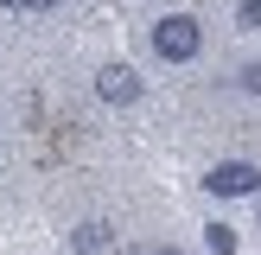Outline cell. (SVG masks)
<instances>
[{
  "label": "cell",
  "instance_id": "cell-10",
  "mask_svg": "<svg viewBox=\"0 0 261 255\" xmlns=\"http://www.w3.org/2000/svg\"><path fill=\"white\" fill-rule=\"evenodd\" d=\"M255 230H261V217H255Z\"/></svg>",
  "mask_w": 261,
  "mask_h": 255
},
{
  "label": "cell",
  "instance_id": "cell-4",
  "mask_svg": "<svg viewBox=\"0 0 261 255\" xmlns=\"http://www.w3.org/2000/svg\"><path fill=\"white\" fill-rule=\"evenodd\" d=\"M109 236H115L109 223H76V236H70V249H76V255H96V249H102V242H109Z\"/></svg>",
  "mask_w": 261,
  "mask_h": 255
},
{
  "label": "cell",
  "instance_id": "cell-6",
  "mask_svg": "<svg viewBox=\"0 0 261 255\" xmlns=\"http://www.w3.org/2000/svg\"><path fill=\"white\" fill-rule=\"evenodd\" d=\"M236 89H242V96H261V64H242V70H236Z\"/></svg>",
  "mask_w": 261,
  "mask_h": 255
},
{
  "label": "cell",
  "instance_id": "cell-2",
  "mask_svg": "<svg viewBox=\"0 0 261 255\" xmlns=\"http://www.w3.org/2000/svg\"><path fill=\"white\" fill-rule=\"evenodd\" d=\"M204 191L211 198H261V166L255 160H217L204 172Z\"/></svg>",
  "mask_w": 261,
  "mask_h": 255
},
{
  "label": "cell",
  "instance_id": "cell-7",
  "mask_svg": "<svg viewBox=\"0 0 261 255\" xmlns=\"http://www.w3.org/2000/svg\"><path fill=\"white\" fill-rule=\"evenodd\" d=\"M236 26H249V32H261V0H236Z\"/></svg>",
  "mask_w": 261,
  "mask_h": 255
},
{
  "label": "cell",
  "instance_id": "cell-1",
  "mask_svg": "<svg viewBox=\"0 0 261 255\" xmlns=\"http://www.w3.org/2000/svg\"><path fill=\"white\" fill-rule=\"evenodd\" d=\"M147 45L160 64H191L204 51V19L198 13H160V19L147 26Z\"/></svg>",
  "mask_w": 261,
  "mask_h": 255
},
{
  "label": "cell",
  "instance_id": "cell-9",
  "mask_svg": "<svg viewBox=\"0 0 261 255\" xmlns=\"http://www.w3.org/2000/svg\"><path fill=\"white\" fill-rule=\"evenodd\" d=\"M153 255H178V249H153Z\"/></svg>",
  "mask_w": 261,
  "mask_h": 255
},
{
  "label": "cell",
  "instance_id": "cell-8",
  "mask_svg": "<svg viewBox=\"0 0 261 255\" xmlns=\"http://www.w3.org/2000/svg\"><path fill=\"white\" fill-rule=\"evenodd\" d=\"M7 13H51V7H64V0H0Z\"/></svg>",
  "mask_w": 261,
  "mask_h": 255
},
{
  "label": "cell",
  "instance_id": "cell-3",
  "mask_svg": "<svg viewBox=\"0 0 261 255\" xmlns=\"http://www.w3.org/2000/svg\"><path fill=\"white\" fill-rule=\"evenodd\" d=\"M140 89H147V83H140L134 64H102V70H96V96L109 102V109H134Z\"/></svg>",
  "mask_w": 261,
  "mask_h": 255
},
{
  "label": "cell",
  "instance_id": "cell-5",
  "mask_svg": "<svg viewBox=\"0 0 261 255\" xmlns=\"http://www.w3.org/2000/svg\"><path fill=\"white\" fill-rule=\"evenodd\" d=\"M204 242L217 255H236V223H204Z\"/></svg>",
  "mask_w": 261,
  "mask_h": 255
}]
</instances>
